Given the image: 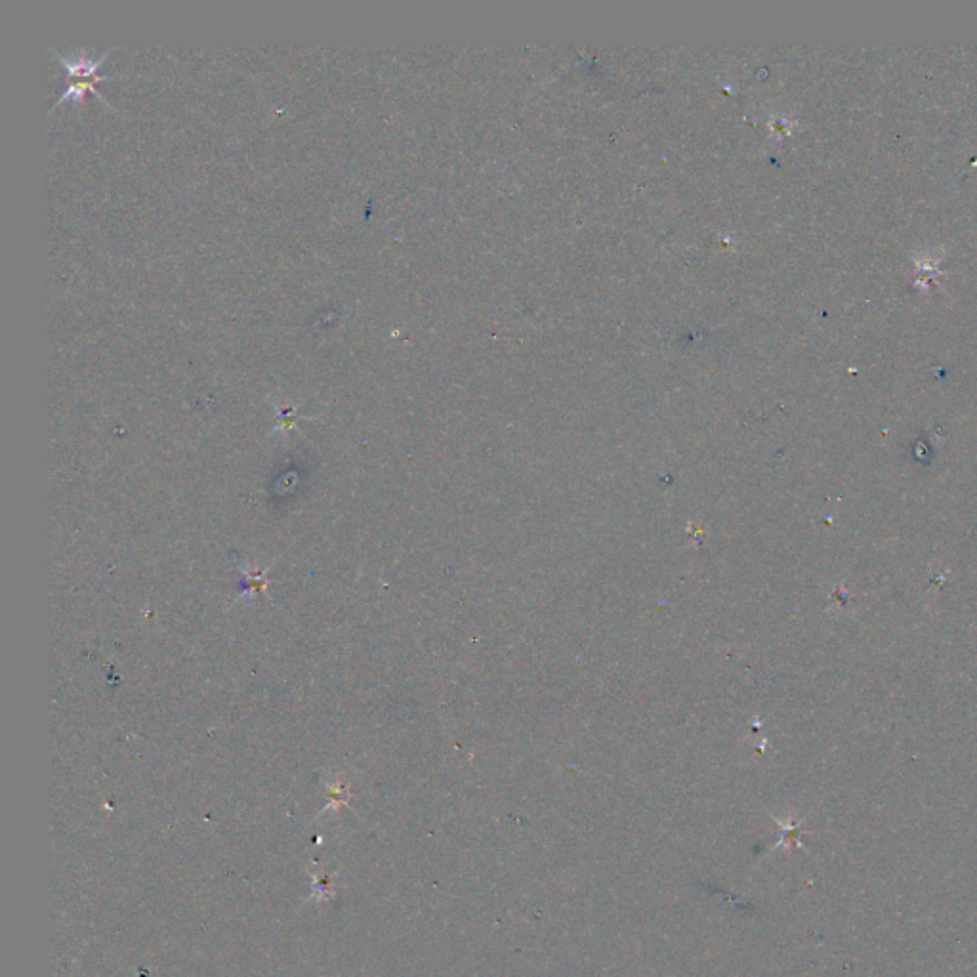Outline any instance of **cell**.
Listing matches in <instances>:
<instances>
[{
	"label": "cell",
	"instance_id": "6da1fadb",
	"mask_svg": "<svg viewBox=\"0 0 977 977\" xmlns=\"http://www.w3.org/2000/svg\"><path fill=\"white\" fill-rule=\"evenodd\" d=\"M54 54L60 58V62L67 67L69 75L73 79H79V83L71 84L67 92H63L60 96V100L56 102V107L62 104V102H67V100H73V102H83L84 94L92 92V94H98L94 84L98 81H102L100 77V67L104 63L109 50L104 52L100 58H94L92 52L88 50H79V52H71V54H62V52H56ZM100 96V94H98ZM102 98V96H100Z\"/></svg>",
	"mask_w": 977,
	"mask_h": 977
}]
</instances>
